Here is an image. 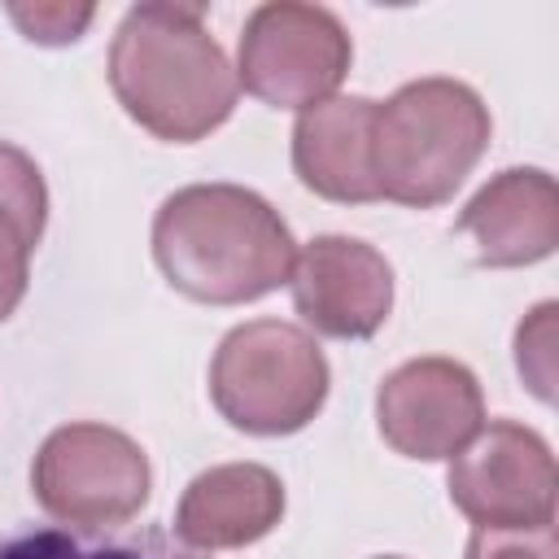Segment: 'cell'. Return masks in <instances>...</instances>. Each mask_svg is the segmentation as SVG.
Listing matches in <instances>:
<instances>
[{
	"instance_id": "6da1fadb",
	"label": "cell",
	"mask_w": 559,
	"mask_h": 559,
	"mask_svg": "<svg viewBox=\"0 0 559 559\" xmlns=\"http://www.w3.org/2000/svg\"><path fill=\"white\" fill-rule=\"evenodd\" d=\"M109 87L131 122L170 144L218 131L240 96L223 44L201 4L144 0L127 9L109 44Z\"/></svg>"
},
{
	"instance_id": "7a4b0ae2",
	"label": "cell",
	"mask_w": 559,
	"mask_h": 559,
	"mask_svg": "<svg viewBox=\"0 0 559 559\" xmlns=\"http://www.w3.org/2000/svg\"><path fill=\"white\" fill-rule=\"evenodd\" d=\"M153 258L170 288L205 306H245L288 284L297 240L280 210L240 183H188L153 218Z\"/></svg>"
},
{
	"instance_id": "3957f363",
	"label": "cell",
	"mask_w": 559,
	"mask_h": 559,
	"mask_svg": "<svg viewBox=\"0 0 559 559\" xmlns=\"http://www.w3.org/2000/svg\"><path fill=\"white\" fill-rule=\"evenodd\" d=\"M493 135L485 100L459 79L402 83L371 122V175L384 201L432 210L485 157Z\"/></svg>"
},
{
	"instance_id": "277c9868",
	"label": "cell",
	"mask_w": 559,
	"mask_h": 559,
	"mask_svg": "<svg viewBox=\"0 0 559 559\" xmlns=\"http://www.w3.org/2000/svg\"><path fill=\"white\" fill-rule=\"evenodd\" d=\"M328 358L319 341L284 319H253L231 328L210 362V402L218 415L253 437L301 432L328 402Z\"/></svg>"
},
{
	"instance_id": "5b68a950",
	"label": "cell",
	"mask_w": 559,
	"mask_h": 559,
	"mask_svg": "<svg viewBox=\"0 0 559 559\" xmlns=\"http://www.w3.org/2000/svg\"><path fill=\"white\" fill-rule=\"evenodd\" d=\"M35 502L83 533L122 528L153 489L148 454L109 424H66L44 437L31 463Z\"/></svg>"
},
{
	"instance_id": "8992f818",
	"label": "cell",
	"mask_w": 559,
	"mask_h": 559,
	"mask_svg": "<svg viewBox=\"0 0 559 559\" xmlns=\"http://www.w3.org/2000/svg\"><path fill=\"white\" fill-rule=\"evenodd\" d=\"M354 66V44L341 17L323 4L271 0L245 17L236 83L275 109H310L332 100Z\"/></svg>"
},
{
	"instance_id": "52a82bcc",
	"label": "cell",
	"mask_w": 559,
	"mask_h": 559,
	"mask_svg": "<svg viewBox=\"0 0 559 559\" xmlns=\"http://www.w3.org/2000/svg\"><path fill=\"white\" fill-rule=\"evenodd\" d=\"M450 502L476 528H542L555 524V454L542 432L493 419L450 459Z\"/></svg>"
},
{
	"instance_id": "ba28073f",
	"label": "cell",
	"mask_w": 559,
	"mask_h": 559,
	"mask_svg": "<svg viewBox=\"0 0 559 559\" xmlns=\"http://www.w3.org/2000/svg\"><path fill=\"white\" fill-rule=\"evenodd\" d=\"M380 437L419 463L454 459L485 424V397L476 376L454 358H411L376 389Z\"/></svg>"
},
{
	"instance_id": "9c48e42d",
	"label": "cell",
	"mask_w": 559,
	"mask_h": 559,
	"mask_svg": "<svg viewBox=\"0 0 559 559\" xmlns=\"http://www.w3.org/2000/svg\"><path fill=\"white\" fill-rule=\"evenodd\" d=\"M293 306L319 336L367 341L393 310V266L354 236H314L293 262Z\"/></svg>"
},
{
	"instance_id": "30bf717a",
	"label": "cell",
	"mask_w": 559,
	"mask_h": 559,
	"mask_svg": "<svg viewBox=\"0 0 559 559\" xmlns=\"http://www.w3.org/2000/svg\"><path fill=\"white\" fill-rule=\"evenodd\" d=\"M454 227L476 240L480 266H533L559 245V188L537 166H511L463 205Z\"/></svg>"
},
{
	"instance_id": "8fae6325",
	"label": "cell",
	"mask_w": 559,
	"mask_h": 559,
	"mask_svg": "<svg viewBox=\"0 0 559 559\" xmlns=\"http://www.w3.org/2000/svg\"><path fill=\"white\" fill-rule=\"evenodd\" d=\"M284 515V485L262 463H218L188 480L175 507V537L188 550H240Z\"/></svg>"
},
{
	"instance_id": "7c38bea8",
	"label": "cell",
	"mask_w": 559,
	"mask_h": 559,
	"mask_svg": "<svg viewBox=\"0 0 559 559\" xmlns=\"http://www.w3.org/2000/svg\"><path fill=\"white\" fill-rule=\"evenodd\" d=\"M371 122L376 100L367 96H332L297 114L293 127V170L297 179L336 205L380 201L371 175Z\"/></svg>"
},
{
	"instance_id": "4fadbf2b",
	"label": "cell",
	"mask_w": 559,
	"mask_h": 559,
	"mask_svg": "<svg viewBox=\"0 0 559 559\" xmlns=\"http://www.w3.org/2000/svg\"><path fill=\"white\" fill-rule=\"evenodd\" d=\"M48 223V188L31 153L0 140V323L22 306L31 253Z\"/></svg>"
},
{
	"instance_id": "5bb4252c",
	"label": "cell",
	"mask_w": 559,
	"mask_h": 559,
	"mask_svg": "<svg viewBox=\"0 0 559 559\" xmlns=\"http://www.w3.org/2000/svg\"><path fill=\"white\" fill-rule=\"evenodd\" d=\"M555 301H542L524 314V323L515 328V367L524 376V384L533 389L537 402H555Z\"/></svg>"
},
{
	"instance_id": "9a60e30c",
	"label": "cell",
	"mask_w": 559,
	"mask_h": 559,
	"mask_svg": "<svg viewBox=\"0 0 559 559\" xmlns=\"http://www.w3.org/2000/svg\"><path fill=\"white\" fill-rule=\"evenodd\" d=\"M463 559H559L555 524H542V528H472Z\"/></svg>"
},
{
	"instance_id": "2e32d148",
	"label": "cell",
	"mask_w": 559,
	"mask_h": 559,
	"mask_svg": "<svg viewBox=\"0 0 559 559\" xmlns=\"http://www.w3.org/2000/svg\"><path fill=\"white\" fill-rule=\"evenodd\" d=\"M9 17L22 26L31 44L57 48V44H74L96 17V9L92 4H9Z\"/></svg>"
},
{
	"instance_id": "e0dca14e",
	"label": "cell",
	"mask_w": 559,
	"mask_h": 559,
	"mask_svg": "<svg viewBox=\"0 0 559 559\" xmlns=\"http://www.w3.org/2000/svg\"><path fill=\"white\" fill-rule=\"evenodd\" d=\"M79 542L66 528H35L0 546V559H79Z\"/></svg>"
},
{
	"instance_id": "ac0fdd59",
	"label": "cell",
	"mask_w": 559,
	"mask_h": 559,
	"mask_svg": "<svg viewBox=\"0 0 559 559\" xmlns=\"http://www.w3.org/2000/svg\"><path fill=\"white\" fill-rule=\"evenodd\" d=\"M380 559H397V555H380Z\"/></svg>"
},
{
	"instance_id": "d6986e66",
	"label": "cell",
	"mask_w": 559,
	"mask_h": 559,
	"mask_svg": "<svg viewBox=\"0 0 559 559\" xmlns=\"http://www.w3.org/2000/svg\"><path fill=\"white\" fill-rule=\"evenodd\" d=\"M179 559H188V555H179Z\"/></svg>"
}]
</instances>
